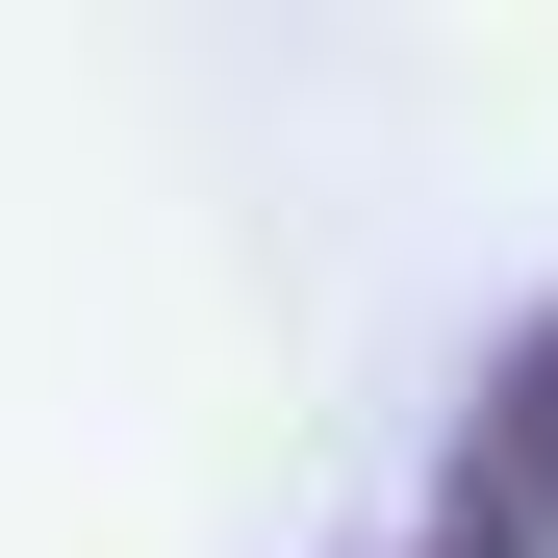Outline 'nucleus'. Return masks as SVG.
<instances>
[{"mask_svg":"<svg viewBox=\"0 0 558 558\" xmlns=\"http://www.w3.org/2000/svg\"><path fill=\"white\" fill-rule=\"evenodd\" d=\"M432 558H558V330L483 355V432H457V483H432Z\"/></svg>","mask_w":558,"mask_h":558,"instance_id":"obj_1","label":"nucleus"}]
</instances>
